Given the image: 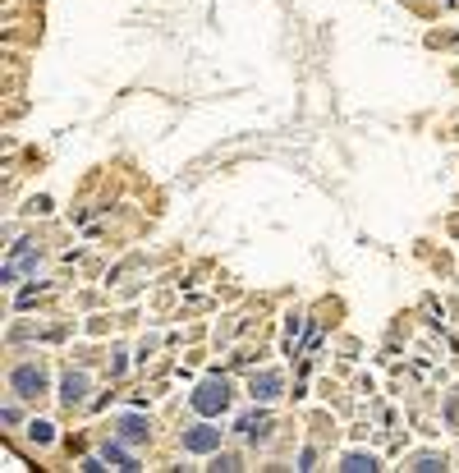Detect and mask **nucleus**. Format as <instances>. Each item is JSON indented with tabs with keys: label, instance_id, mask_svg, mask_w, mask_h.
Instances as JSON below:
<instances>
[{
	"label": "nucleus",
	"instance_id": "obj_1",
	"mask_svg": "<svg viewBox=\"0 0 459 473\" xmlns=\"http://www.w3.org/2000/svg\"><path fill=\"white\" fill-rule=\"evenodd\" d=\"M188 400H193V409L202 414V419H216V414L230 409V382L225 377H211V382H202Z\"/></svg>",
	"mask_w": 459,
	"mask_h": 473
},
{
	"label": "nucleus",
	"instance_id": "obj_2",
	"mask_svg": "<svg viewBox=\"0 0 459 473\" xmlns=\"http://www.w3.org/2000/svg\"><path fill=\"white\" fill-rule=\"evenodd\" d=\"M10 386H14V396H23V400H37L46 391V373L42 368H33V363H19L10 373Z\"/></svg>",
	"mask_w": 459,
	"mask_h": 473
},
{
	"label": "nucleus",
	"instance_id": "obj_3",
	"mask_svg": "<svg viewBox=\"0 0 459 473\" xmlns=\"http://www.w3.org/2000/svg\"><path fill=\"white\" fill-rule=\"evenodd\" d=\"M184 451L188 455H211V451H220V428H188L184 432Z\"/></svg>",
	"mask_w": 459,
	"mask_h": 473
},
{
	"label": "nucleus",
	"instance_id": "obj_4",
	"mask_svg": "<svg viewBox=\"0 0 459 473\" xmlns=\"http://www.w3.org/2000/svg\"><path fill=\"white\" fill-rule=\"evenodd\" d=\"M280 386H285L280 373H262V377H253V382H248V396L253 400H276V396H280Z\"/></svg>",
	"mask_w": 459,
	"mask_h": 473
},
{
	"label": "nucleus",
	"instance_id": "obj_5",
	"mask_svg": "<svg viewBox=\"0 0 459 473\" xmlns=\"http://www.w3.org/2000/svg\"><path fill=\"white\" fill-rule=\"evenodd\" d=\"M239 432H243V437H253V441H266V437H271V414H262V409H257V414H243Z\"/></svg>",
	"mask_w": 459,
	"mask_h": 473
},
{
	"label": "nucleus",
	"instance_id": "obj_6",
	"mask_svg": "<svg viewBox=\"0 0 459 473\" xmlns=\"http://www.w3.org/2000/svg\"><path fill=\"white\" fill-rule=\"evenodd\" d=\"M60 400H65L69 409L83 405V400H88V373H69V377H65V391H60Z\"/></svg>",
	"mask_w": 459,
	"mask_h": 473
},
{
	"label": "nucleus",
	"instance_id": "obj_7",
	"mask_svg": "<svg viewBox=\"0 0 459 473\" xmlns=\"http://www.w3.org/2000/svg\"><path fill=\"white\" fill-rule=\"evenodd\" d=\"M120 437L129 441V446H138V441H147V419H138V414H129V419H120Z\"/></svg>",
	"mask_w": 459,
	"mask_h": 473
},
{
	"label": "nucleus",
	"instance_id": "obj_8",
	"mask_svg": "<svg viewBox=\"0 0 459 473\" xmlns=\"http://www.w3.org/2000/svg\"><path fill=\"white\" fill-rule=\"evenodd\" d=\"M101 460L115 464V469H138V460H133V455H124L120 446H106V451H101Z\"/></svg>",
	"mask_w": 459,
	"mask_h": 473
},
{
	"label": "nucleus",
	"instance_id": "obj_9",
	"mask_svg": "<svg viewBox=\"0 0 459 473\" xmlns=\"http://www.w3.org/2000/svg\"><path fill=\"white\" fill-rule=\"evenodd\" d=\"M28 437H33L37 446H51V441H55V428H51V423H42V419H33V423H28Z\"/></svg>",
	"mask_w": 459,
	"mask_h": 473
},
{
	"label": "nucleus",
	"instance_id": "obj_10",
	"mask_svg": "<svg viewBox=\"0 0 459 473\" xmlns=\"http://www.w3.org/2000/svg\"><path fill=\"white\" fill-rule=\"evenodd\" d=\"M340 469L363 473V469H377V460H372V455H345V464H340Z\"/></svg>",
	"mask_w": 459,
	"mask_h": 473
},
{
	"label": "nucleus",
	"instance_id": "obj_11",
	"mask_svg": "<svg viewBox=\"0 0 459 473\" xmlns=\"http://www.w3.org/2000/svg\"><path fill=\"white\" fill-rule=\"evenodd\" d=\"M211 469H239V460H234V455H216V464H211Z\"/></svg>",
	"mask_w": 459,
	"mask_h": 473
}]
</instances>
